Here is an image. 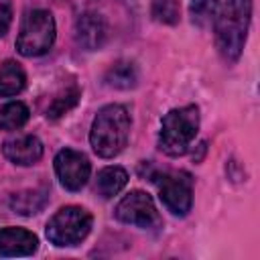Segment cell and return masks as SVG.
<instances>
[{
	"mask_svg": "<svg viewBox=\"0 0 260 260\" xmlns=\"http://www.w3.org/2000/svg\"><path fill=\"white\" fill-rule=\"evenodd\" d=\"M130 112L122 104H108L104 106L89 128V144L93 152L102 158L118 156L130 136Z\"/></svg>",
	"mask_w": 260,
	"mask_h": 260,
	"instance_id": "1",
	"label": "cell"
},
{
	"mask_svg": "<svg viewBox=\"0 0 260 260\" xmlns=\"http://www.w3.org/2000/svg\"><path fill=\"white\" fill-rule=\"evenodd\" d=\"M252 20V0H228L215 16V45L223 61L240 59Z\"/></svg>",
	"mask_w": 260,
	"mask_h": 260,
	"instance_id": "2",
	"label": "cell"
},
{
	"mask_svg": "<svg viewBox=\"0 0 260 260\" xmlns=\"http://www.w3.org/2000/svg\"><path fill=\"white\" fill-rule=\"evenodd\" d=\"M199 130V108L189 104L165 114L158 132V146L169 156H181L189 150Z\"/></svg>",
	"mask_w": 260,
	"mask_h": 260,
	"instance_id": "3",
	"label": "cell"
},
{
	"mask_svg": "<svg viewBox=\"0 0 260 260\" xmlns=\"http://www.w3.org/2000/svg\"><path fill=\"white\" fill-rule=\"evenodd\" d=\"M57 26L55 18L45 8H35L26 12L20 22V30L16 37V49L24 57H41L55 43Z\"/></svg>",
	"mask_w": 260,
	"mask_h": 260,
	"instance_id": "4",
	"label": "cell"
},
{
	"mask_svg": "<svg viewBox=\"0 0 260 260\" xmlns=\"http://www.w3.org/2000/svg\"><path fill=\"white\" fill-rule=\"evenodd\" d=\"M91 223L93 217L87 209L79 205H65L47 221V238L59 248L77 246L87 238Z\"/></svg>",
	"mask_w": 260,
	"mask_h": 260,
	"instance_id": "5",
	"label": "cell"
},
{
	"mask_svg": "<svg viewBox=\"0 0 260 260\" xmlns=\"http://www.w3.org/2000/svg\"><path fill=\"white\" fill-rule=\"evenodd\" d=\"M114 213L122 223L144 228V230L160 228V223H162L152 197L144 191H130L128 195H124L120 199V203L116 205Z\"/></svg>",
	"mask_w": 260,
	"mask_h": 260,
	"instance_id": "6",
	"label": "cell"
},
{
	"mask_svg": "<svg viewBox=\"0 0 260 260\" xmlns=\"http://www.w3.org/2000/svg\"><path fill=\"white\" fill-rule=\"evenodd\" d=\"M158 197L175 215H187L193 205V183L187 173H167L158 181Z\"/></svg>",
	"mask_w": 260,
	"mask_h": 260,
	"instance_id": "7",
	"label": "cell"
},
{
	"mask_svg": "<svg viewBox=\"0 0 260 260\" xmlns=\"http://www.w3.org/2000/svg\"><path fill=\"white\" fill-rule=\"evenodd\" d=\"M55 173L65 189L79 191L81 187H85L89 179L91 165L83 152L73 150V148H63L55 156Z\"/></svg>",
	"mask_w": 260,
	"mask_h": 260,
	"instance_id": "8",
	"label": "cell"
},
{
	"mask_svg": "<svg viewBox=\"0 0 260 260\" xmlns=\"http://www.w3.org/2000/svg\"><path fill=\"white\" fill-rule=\"evenodd\" d=\"M75 41L87 51L102 49L108 41V22L98 12H83L75 22Z\"/></svg>",
	"mask_w": 260,
	"mask_h": 260,
	"instance_id": "9",
	"label": "cell"
},
{
	"mask_svg": "<svg viewBox=\"0 0 260 260\" xmlns=\"http://www.w3.org/2000/svg\"><path fill=\"white\" fill-rule=\"evenodd\" d=\"M39 248V238L24 228H2L0 230V256L16 258L30 256Z\"/></svg>",
	"mask_w": 260,
	"mask_h": 260,
	"instance_id": "10",
	"label": "cell"
},
{
	"mask_svg": "<svg viewBox=\"0 0 260 260\" xmlns=\"http://www.w3.org/2000/svg\"><path fill=\"white\" fill-rule=\"evenodd\" d=\"M4 156L18 167H30L43 156V142L35 134H24L12 140H6L2 146Z\"/></svg>",
	"mask_w": 260,
	"mask_h": 260,
	"instance_id": "11",
	"label": "cell"
},
{
	"mask_svg": "<svg viewBox=\"0 0 260 260\" xmlns=\"http://www.w3.org/2000/svg\"><path fill=\"white\" fill-rule=\"evenodd\" d=\"M47 201H49V189L37 187V189H26V191L10 195L8 207L18 215H35L45 209Z\"/></svg>",
	"mask_w": 260,
	"mask_h": 260,
	"instance_id": "12",
	"label": "cell"
},
{
	"mask_svg": "<svg viewBox=\"0 0 260 260\" xmlns=\"http://www.w3.org/2000/svg\"><path fill=\"white\" fill-rule=\"evenodd\" d=\"M26 85V73L20 63L8 59L0 65V98H12Z\"/></svg>",
	"mask_w": 260,
	"mask_h": 260,
	"instance_id": "13",
	"label": "cell"
},
{
	"mask_svg": "<svg viewBox=\"0 0 260 260\" xmlns=\"http://www.w3.org/2000/svg\"><path fill=\"white\" fill-rule=\"evenodd\" d=\"M128 183V173L122 167H106L98 173L95 179V191L104 197L110 199L114 195H118Z\"/></svg>",
	"mask_w": 260,
	"mask_h": 260,
	"instance_id": "14",
	"label": "cell"
},
{
	"mask_svg": "<svg viewBox=\"0 0 260 260\" xmlns=\"http://www.w3.org/2000/svg\"><path fill=\"white\" fill-rule=\"evenodd\" d=\"M136 81H138V71L136 65L130 61H118L106 73V83L116 89H130L136 85Z\"/></svg>",
	"mask_w": 260,
	"mask_h": 260,
	"instance_id": "15",
	"label": "cell"
},
{
	"mask_svg": "<svg viewBox=\"0 0 260 260\" xmlns=\"http://www.w3.org/2000/svg\"><path fill=\"white\" fill-rule=\"evenodd\" d=\"M28 108L22 102H8L0 106V130H18L28 122Z\"/></svg>",
	"mask_w": 260,
	"mask_h": 260,
	"instance_id": "16",
	"label": "cell"
},
{
	"mask_svg": "<svg viewBox=\"0 0 260 260\" xmlns=\"http://www.w3.org/2000/svg\"><path fill=\"white\" fill-rule=\"evenodd\" d=\"M219 0H191L189 4V14L193 24L205 28L215 22V16L219 12Z\"/></svg>",
	"mask_w": 260,
	"mask_h": 260,
	"instance_id": "17",
	"label": "cell"
},
{
	"mask_svg": "<svg viewBox=\"0 0 260 260\" xmlns=\"http://www.w3.org/2000/svg\"><path fill=\"white\" fill-rule=\"evenodd\" d=\"M150 14L156 22L177 24L181 18V4L179 0H154L150 6Z\"/></svg>",
	"mask_w": 260,
	"mask_h": 260,
	"instance_id": "18",
	"label": "cell"
},
{
	"mask_svg": "<svg viewBox=\"0 0 260 260\" xmlns=\"http://www.w3.org/2000/svg\"><path fill=\"white\" fill-rule=\"evenodd\" d=\"M77 100H79V89H77L75 85H71L69 89H65V93H59V95L53 100V104H51L49 110H47V118H51V120L61 118L63 114H67V112L77 104Z\"/></svg>",
	"mask_w": 260,
	"mask_h": 260,
	"instance_id": "19",
	"label": "cell"
},
{
	"mask_svg": "<svg viewBox=\"0 0 260 260\" xmlns=\"http://www.w3.org/2000/svg\"><path fill=\"white\" fill-rule=\"evenodd\" d=\"M12 22V2L0 0V37H4Z\"/></svg>",
	"mask_w": 260,
	"mask_h": 260,
	"instance_id": "20",
	"label": "cell"
}]
</instances>
